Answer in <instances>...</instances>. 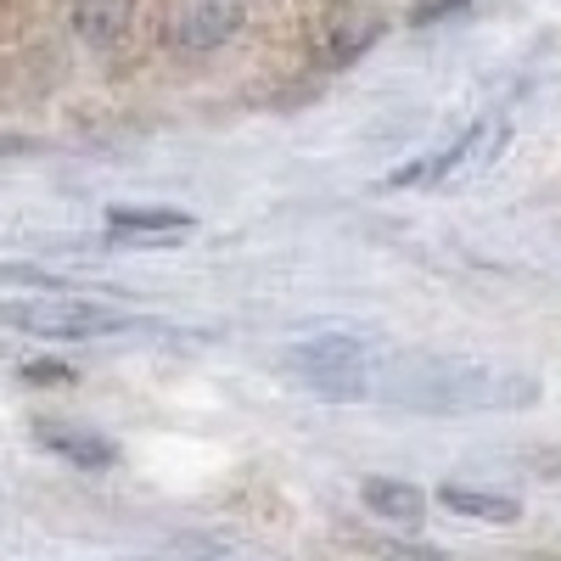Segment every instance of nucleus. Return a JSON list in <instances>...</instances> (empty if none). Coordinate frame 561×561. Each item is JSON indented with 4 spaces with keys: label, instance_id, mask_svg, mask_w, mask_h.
Wrapping results in <instances>:
<instances>
[{
    "label": "nucleus",
    "instance_id": "f257e3e1",
    "mask_svg": "<svg viewBox=\"0 0 561 561\" xmlns=\"http://www.w3.org/2000/svg\"><path fill=\"white\" fill-rule=\"evenodd\" d=\"M377 399L410 404V410H523L539 399V382L494 359H460V354H382Z\"/></svg>",
    "mask_w": 561,
    "mask_h": 561
},
{
    "label": "nucleus",
    "instance_id": "f03ea898",
    "mask_svg": "<svg viewBox=\"0 0 561 561\" xmlns=\"http://www.w3.org/2000/svg\"><path fill=\"white\" fill-rule=\"evenodd\" d=\"M287 370L325 404H359V399H377L382 348H370L354 332H314L287 348Z\"/></svg>",
    "mask_w": 561,
    "mask_h": 561
},
{
    "label": "nucleus",
    "instance_id": "7ed1b4c3",
    "mask_svg": "<svg viewBox=\"0 0 561 561\" xmlns=\"http://www.w3.org/2000/svg\"><path fill=\"white\" fill-rule=\"evenodd\" d=\"M0 314H7L12 325H23V332L34 337H102V332H118V314L90 304V298H23V304H0Z\"/></svg>",
    "mask_w": 561,
    "mask_h": 561
},
{
    "label": "nucleus",
    "instance_id": "20e7f679",
    "mask_svg": "<svg viewBox=\"0 0 561 561\" xmlns=\"http://www.w3.org/2000/svg\"><path fill=\"white\" fill-rule=\"evenodd\" d=\"M242 28V0H180L169 12V51L174 57H214Z\"/></svg>",
    "mask_w": 561,
    "mask_h": 561
},
{
    "label": "nucleus",
    "instance_id": "39448f33",
    "mask_svg": "<svg viewBox=\"0 0 561 561\" xmlns=\"http://www.w3.org/2000/svg\"><path fill=\"white\" fill-rule=\"evenodd\" d=\"M382 34H388V18H382L377 7H343V12L332 18V28H325V62L348 68V62L365 57Z\"/></svg>",
    "mask_w": 561,
    "mask_h": 561
},
{
    "label": "nucleus",
    "instance_id": "423d86ee",
    "mask_svg": "<svg viewBox=\"0 0 561 561\" xmlns=\"http://www.w3.org/2000/svg\"><path fill=\"white\" fill-rule=\"evenodd\" d=\"M135 23V0H73V28L90 51H113Z\"/></svg>",
    "mask_w": 561,
    "mask_h": 561
},
{
    "label": "nucleus",
    "instance_id": "0eeeda50",
    "mask_svg": "<svg viewBox=\"0 0 561 561\" xmlns=\"http://www.w3.org/2000/svg\"><path fill=\"white\" fill-rule=\"evenodd\" d=\"M359 500L370 517H388V523H421L427 517V494L404 478H359Z\"/></svg>",
    "mask_w": 561,
    "mask_h": 561
},
{
    "label": "nucleus",
    "instance_id": "6e6552de",
    "mask_svg": "<svg viewBox=\"0 0 561 561\" xmlns=\"http://www.w3.org/2000/svg\"><path fill=\"white\" fill-rule=\"evenodd\" d=\"M107 225L118 230V237H140V242H163V237H185L197 219L185 208H107Z\"/></svg>",
    "mask_w": 561,
    "mask_h": 561
},
{
    "label": "nucleus",
    "instance_id": "1a4fd4ad",
    "mask_svg": "<svg viewBox=\"0 0 561 561\" xmlns=\"http://www.w3.org/2000/svg\"><path fill=\"white\" fill-rule=\"evenodd\" d=\"M39 444H45V449H57V455L73 460V466H113V455H118L102 433L68 427V421H39Z\"/></svg>",
    "mask_w": 561,
    "mask_h": 561
},
{
    "label": "nucleus",
    "instance_id": "9d476101",
    "mask_svg": "<svg viewBox=\"0 0 561 561\" xmlns=\"http://www.w3.org/2000/svg\"><path fill=\"white\" fill-rule=\"evenodd\" d=\"M438 500L455 511V517H472V523H517L523 517V500L489 494V489H466V483H444Z\"/></svg>",
    "mask_w": 561,
    "mask_h": 561
},
{
    "label": "nucleus",
    "instance_id": "9b49d317",
    "mask_svg": "<svg viewBox=\"0 0 561 561\" xmlns=\"http://www.w3.org/2000/svg\"><path fill=\"white\" fill-rule=\"evenodd\" d=\"M466 7H472V0H427V7L410 12V23L427 28V23H444V18H455V12H466Z\"/></svg>",
    "mask_w": 561,
    "mask_h": 561
},
{
    "label": "nucleus",
    "instance_id": "f8f14e48",
    "mask_svg": "<svg viewBox=\"0 0 561 561\" xmlns=\"http://www.w3.org/2000/svg\"><path fill=\"white\" fill-rule=\"evenodd\" d=\"M382 561H444L433 550H410V545H382Z\"/></svg>",
    "mask_w": 561,
    "mask_h": 561
},
{
    "label": "nucleus",
    "instance_id": "ddd939ff",
    "mask_svg": "<svg viewBox=\"0 0 561 561\" xmlns=\"http://www.w3.org/2000/svg\"><path fill=\"white\" fill-rule=\"evenodd\" d=\"M28 382H73L68 365H28Z\"/></svg>",
    "mask_w": 561,
    "mask_h": 561
},
{
    "label": "nucleus",
    "instance_id": "4468645a",
    "mask_svg": "<svg viewBox=\"0 0 561 561\" xmlns=\"http://www.w3.org/2000/svg\"><path fill=\"white\" fill-rule=\"evenodd\" d=\"M0 152H28V140H18V135H0Z\"/></svg>",
    "mask_w": 561,
    "mask_h": 561
}]
</instances>
